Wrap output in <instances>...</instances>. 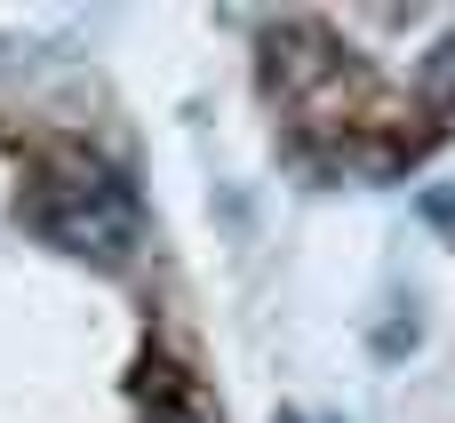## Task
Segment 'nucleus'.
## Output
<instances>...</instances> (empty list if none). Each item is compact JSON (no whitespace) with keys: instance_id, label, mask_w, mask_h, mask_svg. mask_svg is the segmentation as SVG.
Masks as SVG:
<instances>
[{"instance_id":"obj_1","label":"nucleus","mask_w":455,"mask_h":423,"mask_svg":"<svg viewBox=\"0 0 455 423\" xmlns=\"http://www.w3.org/2000/svg\"><path fill=\"white\" fill-rule=\"evenodd\" d=\"M24 224L64 248V256H96V264H128L136 256V192L104 168V160H64L32 184Z\"/></svg>"}]
</instances>
